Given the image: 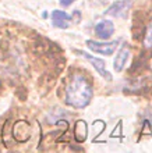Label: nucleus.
<instances>
[{
  "label": "nucleus",
  "mask_w": 152,
  "mask_h": 153,
  "mask_svg": "<svg viewBox=\"0 0 152 153\" xmlns=\"http://www.w3.org/2000/svg\"><path fill=\"white\" fill-rule=\"evenodd\" d=\"M92 88L82 75H74L66 89V103L76 109H82L89 105Z\"/></svg>",
  "instance_id": "nucleus-1"
},
{
  "label": "nucleus",
  "mask_w": 152,
  "mask_h": 153,
  "mask_svg": "<svg viewBox=\"0 0 152 153\" xmlns=\"http://www.w3.org/2000/svg\"><path fill=\"white\" fill-rule=\"evenodd\" d=\"M87 46L92 52L110 56L112 53H115L116 48L119 46V42H94V40H87Z\"/></svg>",
  "instance_id": "nucleus-2"
},
{
  "label": "nucleus",
  "mask_w": 152,
  "mask_h": 153,
  "mask_svg": "<svg viewBox=\"0 0 152 153\" xmlns=\"http://www.w3.org/2000/svg\"><path fill=\"white\" fill-rule=\"evenodd\" d=\"M77 53L78 54H81L82 57H85L87 60L89 61L92 64V67H95V70L99 73L100 76H103L106 81H112V75H110V73H109L108 70H106V63H105L102 59H98V57H94L91 56L89 53H85V52H80V50H77Z\"/></svg>",
  "instance_id": "nucleus-3"
},
{
  "label": "nucleus",
  "mask_w": 152,
  "mask_h": 153,
  "mask_svg": "<svg viewBox=\"0 0 152 153\" xmlns=\"http://www.w3.org/2000/svg\"><path fill=\"white\" fill-rule=\"evenodd\" d=\"M128 8H130V1L127 0H119L116 3H113L110 7L105 11L106 16H112V17H121L124 18L127 14Z\"/></svg>",
  "instance_id": "nucleus-4"
},
{
  "label": "nucleus",
  "mask_w": 152,
  "mask_h": 153,
  "mask_svg": "<svg viewBox=\"0 0 152 153\" xmlns=\"http://www.w3.org/2000/svg\"><path fill=\"white\" fill-rule=\"evenodd\" d=\"M113 32H115V25H113L112 21L103 20L98 22L95 27V33L100 39H108L113 35Z\"/></svg>",
  "instance_id": "nucleus-5"
},
{
  "label": "nucleus",
  "mask_w": 152,
  "mask_h": 153,
  "mask_svg": "<svg viewBox=\"0 0 152 153\" xmlns=\"http://www.w3.org/2000/svg\"><path fill=\"white\" fill-rule=\"evenodd\" d=\"M52 24L55 25L56 28L66 29L68 27V16L64 11L55 10V11L52 13Z\"/></svg>",
  "instance_id": "nucleus-6"
},
{
  "label": "nucleus",
  "mask_w": 152,
  "mask_h": 153,
  "mask_svg": "<svg viewBox=\"0 0 152 153\" xmlns=\"http://www.w3.org/2000/svg\"><path fill=\"white\" fill-rule=\"evenodd\" d=\"M128 56H130V52H128L127 48H123L120 52L117 53L116 59H115V64H113V67H115V70L117 73H120L121 70L124 68V65H126V63L128 60Z\"/></svg>",
  "instance_id": "nucleus-7"
},
{
  "label": "nucleus",
  "mask_w": 152,
  "mask_h": 153,
  "mask_svg": "<svg viewBox=\"0 0 152 153\" xmlns=\"http://www.w3.org/2000/svg\"><path fill=\"white\" fill-rule=\"evenodd\" d=\"M76 138L77 141H84L87 138V124L84 121H78L76 125Z\"/></svg>",
  "instance_id": "nucleus-8"
},
{
  "label": "nucleus",
  "mask_w": 152,
  "mask_h": 153,
  "mask_svg": "<svg viewBox=\"0 0 152 153\" xmlns=\"http://www.w3.org/2000/svg\"><path fill=\"white\" fill-rule=\"evenodd\" d=\"M144 43H145V46H147V48H152V25H149L148 29H147Z\"/></svg>",
  "instance_id": "nucleus-9"
},
{
  "label": "nucleus",
  "mask_w": 152,
  "mask_h": 153,
  "mask_svg": "<svg viewBox=\"0 0 152 153\" xmlns=\"http://www.w3.org/2000/svg\"><path fill=\"white\" fill-rule=\"evenodd\" d=\"M60 1L61 6H70V4L73 3V1H76V0H59Z\"/></svg>",
  "instance_id": "nucleus-10"
}]
</instances>
